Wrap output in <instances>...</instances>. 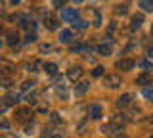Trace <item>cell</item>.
Instances as JSON below:
<instances>
[{
  "label": "cell",
  "instance_id": "6da1fadb",
  "mask_svg": "<svg viewBox=\"0 0 153 138\" xmlns=\"http://www.w3.org/2000/svg\"><path fill=\"white\" fill-rule=\"evenodd\" d=\"M102 131H103V134H107V136H117V134L123 132V125H117V123L111 121V123H107V125H103Z\"/></svg>",
  "mask_w": 153,
  "mask_h": 138
},
{
  "label": "cell",
  "instance_id": "7a4b0ae2",
  "mask_svg": "<svg viewBox=\"0 0 153 138\" xmlns=\"http://www.w3.org/2000/svg\"><path fill=\"white\" fill-rule=\"evenodd\" d=\"M132 102H134V96H132V94H123V96L117 100V107H119V109L130 107V106H132Z\"/></svg>",
  "mask_w": 153,
  "mask_h": 138
},
{
  "label": "cell",
  "instance_id": "3957f363",
  "mask_svg": "<svg viewBox=\"0 0 153 138\" xmlns=\"http://www.w3.org/2000/svg\"><path fill=\"white\" fill-rule=\"evenodd\" d=\"M103 84L109 88H119L121 87V77L119 75H107V77L103 79Z\"/></svg>",
  "mask_w": 153,
  "mask_h": 138
},
{
  "label": "cell",
  "instance_id": "277c9868",
  "mask_svg": "<svg viewBox=\"0 0 153 138\" xmlns=\"http://www.w3.org/2000/svg\"><path fill=\"white\" fill-rule=\"evenodd\" d=\"M76 16H79L76 8H67V10L61 12V17H63V21H76Z\"/></svg>",
  "mask_w": 153,
  "mask_h": 138
},
{
  "label": "cell",
  "instance_id": "5b68a950",
  "mask_svg": "<svg viewBox=\"0 0 153 138\" xmlns=\"http://www.w3.org/2000/svg\"><path fill=\"white\" fill-rule=\"evenodd\" d=\"M31 109H19V111L16 113V121L17 123H27V121H31Z\"/></svg>",
  "mask_w": 153,
  "mask_h": 138
},
{
  "label": "cell",
  "instance_id": "8992f818",
  "mask_svg": "<svg viewBox=\"0 0 153 138\" xmlns=\"http://www.w3.org/2000/svg\"><path fill=\"white\" fill-rule=\"evenodd\" d=\"M88 88H90V83H88V81H79V83H76V87H75V94H76V96H82V94L88 92Z\"/></svg>",
  "mask_w": 153,
  "mask_h": 138
},
{
  "label": "cell",
  "instance_id": "52a82bcc",
  "mask_svg": "<svg viewBox=\"0 0 153 138\" xmlns=\"http://www.w3.org/2000/svg\"><path fill=\"white\" fill-rule=\"evenodd\" d=\"M142 23H143V16H142V13H134L132 21H130V29L132 31H138L142 27Z\"/></svg>",
  "mask_w": 153,
  "mask_h": 138
},
{
  "label": "cell",
  "instance_id": "ba28073f",
  "mask_svg": "<svg viewBox=\"0 0 153 138\" xmlns=\"http://www.w3.org/2000/svg\"><path fill=\"white\" fill-rule=\"evenodd\" d=\"M117 67L123 69V71H130V69L134 67V60H128V58L119 60V61H117Z\"/></svg>",
  "mask_w": 153,
  "mask_h": 138
},
{
  "label": "cell",
  "instance_id": "9c48e42d",
  "mask_svg": "<svg viewBox=\"0 0 153 138\" xmlns=\"http://www.w3.org/2000/svg\"><path fill=\"white\" fill-rule=\"evenodd\" d=\"M67 77H69L71 81H79L80 77H82V69L80 67H71L69 73H67Z\"/></svg>",
  "mask_w": 153,
  "mask_h": 138
},
{
  "label": "cell",
  "instance_id": "30bf717a",
  "mask_svg": "<svg viewBox=\"0 0 153 138\" xmlns=\"http://www.w3.org/2000/svg\"><path fill=\"white\" fill-rule=\"evenodd\" d=\"M44 25H46L48 31H56V29H57V19H56V17H52V16H46Z\"/></svg>",
  "mask_w": 153,
  "mask_h": 138
},
{
  "label": "cell",
  "instance_id": "8fae6325",
  "mask_svg": "<svg viewBox=\"0 0 153 138\" xmlns=\"http://www.w3.org/2000/svg\"><path fill=\"white\" fill-rule=\"evenodd\" d=\"M71 40H73V33H71V31H61L59 33V42H63V44H69V42Z\"/></svg>",
  "mask_w": 153,
  "mask_h": 138
},
{
  "label": "cell",
  "instance_id": "7c38bea8",
  "mask_svg": "<svg viewBox=\"0 0 153 138\" xmlns=\"http://www.w3.org/2000/svg\"><path fill=\"white\" fill-rule=\"evenodd\" d=\"M6 39H8V44L13 46V44H17V42H19V35H17L16 31H8L6 33Z\"/></svg>",
  "mask_w": 153,
  "mask_h": 138
},
{
  "label": "cell",
  "instance_id": "4fadbf2b",
  "mask_svg": "<svg viewBox=\"0 0 153 138\" xmlns=\"http://www.w3.org/2000/svg\"><path fill=\"white\" fill-rule=\"evenodd\" d=\"M138 6L143 12H153V0H138Z\"/></svg>",
  "mask_w": 153,
  "mask_h": 138
},
{
  "label": "cell",
  "instance_id": "5bb4252c",
  "mask_svg": "<svg viewBox=\"0 0 153 138\" xmlns=\"http://www.w3.org/2000/svg\"><path fill=\"white\" fill-rule=\"evenodd\" d=\"M19 27H21V29H29V33H31V29H35V23L29 21L27 17H21V19H19Z\"/></svg>",
  "mask_w": 153,
  "mask_h": 138
},
{
  "label": "cell",
  "instance_id": "9a60e30c",
  "mask_svg": "<svg viewBox=\"0 0 153 138\" xmlns=\"http://www.w3.org/2000/svg\"><path fill=\"white\" fill-rule=\"evenodd\" d=\"M149 83H151L149 73H142V75H138V77H136V84H149Z\"/></svg>",
  "mask_w": 153,
  "mask_h": 138
},
{
  "label": "cell",
  "instance_id": "2e32d148",
  "mask_svg": "<svg viewBox=\"0 0 153 138\" xmlns=\"http://www.w3.org/2000/svg\"><path fill=\"white\" fill-rule=\"evenodd\" d=\"M90 117H92V119H100V117H102V107H100L98 104H94V106L90 107Z\"/></svg>",
  "mask_w": 153,
  "mask_h": 138
},
{
  "label": "cell",
  "instance_id": "e0dca14e",
  "mask_svg": "<svg viewBox=\"0 0 153 138\" xmlns=\"http://www.w3.org/2000/svg\"><path fill=\"white\" fill-rule=\"evenodd\" d=\"M138 67H142V69L147 73V71H151V69H153V63H151L149 60H140V61H138Z\"/></svg>",
  "mask_w": 153,
  "mask_h": 138
},
{
  "label": "cell",
  "instance_id": "ac0fdd59",
  "mask_svg": "<svg viewBox=\"0 0 153 138\" xmlns=\"http://www.w3.org/2000/svg\"><path fill=\"white\" fill-rule=\"evenodd\" d=\"M44 71L48 75H52V77H54V75H57V65L56 63H46L44 65Z\"/></svg>",
  "mask_w": 153,
  "mask_h": 138
},
{
  "label": "cell",
  "instance_id": "d6986e66",
  "mask_svg": "<svg viewBox=\"0 0 153 138\" xmlns=\"http://www.w3.org/2000/svg\"><path fill=\"white\" fill-rule=\"evenodd\" d=\"M138 115H140V109L134 107V109H130V111L126 113V121H136V117H138Z\"/></svg>",
  "mask_w": 153,
  "mask_h": 138
},
{
  "label": "cell",
  "instance_id": "ffe728a7",
  "mask_svg": "<svg viewBox=\"0 0 153 138\" xmlns=\"http://www.w3.org/2000/svg\"><path fill=\"white\" fill-rule=\"evenodd\" d=\"M98 52H100L102 56H111V46L102 44V46H98Z\"/></svg>",
  "mask_w": 153,
  "mask_h": 138
},
{
  "label": "cell",
  "instance_id": "44dd1931",
  "mask_svg": "<svg viewBox=\"0 0 153 138\" xmlns=\"http://www.w3.org/2000/svg\"><path fill=\"white\" fill-rule=\"evenodd\" d=\"M88 48H90L88 44H80V42L79 44H71V52H82V50H88Z\"/></svg>",
  "mask_w": 153,
  "mask_h": 138
},
{
  "label": "cell",
  "instance_id": "7402d4cb",
  "mask_svg": "<svg viewBox=\"0 0 153 138\" xmlns=\"http://www.w3.org/2000/svg\"><path fill=\"white\" fill-rule=\"evenodd\" d=\"M73 27H75V29H86V27H88V21L76 19V21H73Z\"/></svg>",
  "mask_w": 153,
  "mask_h": 138
},
{
  "label": "cell",
  "instance_id": "603a6c76",
  "mask_svg": "<svg viewBox=\"0 0 153 138\" xmlns=\"http://www.w3.org/2000/svg\"><path fill=\"white\" fill-rule=\"evenodd\" d=\"M143 98H147V100L153 102V87H146V88H143Z\"/></svg>",
  "mask_w": 153,
  "mask_h": 138
},
{
  "label": "cell",
  "instance_id": "cb8c5ba5",
  "mask_svg": "<svg viewBox=\"0 0 153 138\" xmlns=\"http://www.w3.org/2000/svg\"><path fill=\"white\" fill-rule=\"evenodd\" d=\"M124 121H126V115H121V113L113 117V123H117V125H123Z\"/></svg>",
  "mask_w": 153,
  "mask_h": 138
},
{
  "label": "cell",
  "instance_id": "d4e9b609",
  "mask_svg": "<svg viewBox=\"0 0 153 138\" xmlns=\"http://www.w3.org/2000/svg\"><path fill=\"white\" fill-rule=\"evenodd\" d=\"M102 75H103V67H102V65H98V67L92 71V77H102Z\"/></svg>",
  "mask_w": 153,
  "mask_h": 138
},
{
  "label": "cell",
  "instance_id": "484cf974",
  "mask_svg": "<svg viewBox=\"0 0 153 138\" xmlns=\"http://www.w3.org/2000/svg\"><path fill=\"white\" fill-rule=\"evenodd\" d=\"M126 12H128V10H126V6H117V10H115V13H117V16H121V13L124 16Z\"/></svg>",
  "mask_w": 153,
  "mask_h": 138
},
{
  "label": "cell",
  "instance_id": "4316f807",
  "mask_svg": "<svg viewBox=\"0 0 153 138\" xmlns=\"http://www.w3.org/2000/svg\"><path fill=\"white\" fill-rule=\"evenodd\" d=\"M36 40V35H35V33H29V35L25 37V42H35Z\"/></svg>",
  "mask_w": 153,
  "mask_h": 138
},
{
  "label": "cell",
  "instance_id": "83f0119b",
  "mask_svg": "<svg viewBox=\"0 0 153 138\" xmlns=\"http://www.w3.org/2000/svg\"><path fill=\"white\" fill-rule=\"evenodd\" d=\"M52 2H54V6H56V8H61V6H65L67 0H52Z\"/></svg>",
  "mask_w": 153,
  "mask_h": 138
},
{
  "label": "cell",
  "instance_id": "f1b7e54d",
  "mask_svg": "<svg viewBox=\"0 0 153 138\" xmlns=\"http://www.w3.org/2000/svg\"><path fill=\"white\" fill-rule=\"evenodd\" d=\"M52 121H54V123H61V117H59V113H52Z\"/></svg>",
  "mask_w": 153,
  "mask_h": 138
},
{
  "label": "cell",
  "instance_id": "f546056e",
  "mask_svg": "<svg viewBox=\"0 0 153 138\" xmlns=\"http://www.w3.org/2000/svg\"><path fill=\"white\" fill-rule=\"evenodd\" d=\"M33 84H35V83H29V81H27V83H23V90H29V88H33Z\"/></svg>",
  "mask_w": 153,
  "mask_h": 138
},
{
  "label": "cell",
  "instance_id": "4dcf8cb0",
  "mask_svg": "<svg viewBox=\"0 0 153 138\" xmlns=\"http://www.w3.org/2000/svg\"><path fill=\"white\" fill-rule=\"evenodd\" d=\"M147 56H149V58L153 60V44L149 46V48H147Z\"/></svg>",
  "mask_w": 153,
  "mask_h": 138
},
{
  "label": "cell",
  "instance_id": "1f68e13d",
  "mask_svg": "<svg viewBox=\"0 0 153 138\" xmlns=\"http://www.w3.org/2000/svg\"><path fill=\"white\" fill-rule=\"evenodd\" d=\"M50 48H52L50 44H42V46H40V50H42V52H44V50H50Z\"/></svg>",
  "mask_w": 153,
  "mask_h": 138
},
{
  "label": "cell",
  "instance_id": "d6a6232c",
  "mask_svg": "<svg viewBox=\"0 0 153 138\" xmlns=\"http://www.w3.org/2000/svg\"><path fill=\"white\" fill-rule=\"evenodd\" d=\"M147 123H149V125H151V127H153V115H151V117H149V119H147Z\"/></svg>",
  "mask_w": 153,
  "mask_h": 138
},
{
  "label": "cell",
  "instance_id": "836d02e7",
  "mask_svg": "<svg viewBox=\"0 0 153 138\" xmlns=\"http://www.w3.org/2000/svg\"><path fill=\"white\" fill-rule=\"evenodd\" d=\"M48 138H63V136H59V134H54V136H48Z\"/></svg>",
  "mask_w": 153,
  "mask_h": 138
},
{
  "label": "cell",
  "instance_id": "e575fe53",
  "mask_svg": "<svg viewBox=\"0 0 153 138\" xmlns=\"http://www.w3.org/2000/svg\"><path fill=\"white\" fill-rule=\"evenodd\" d=\"M10 2H12V4H17V2H21V0H10Z\"/></svg>",
  "mask_w": 153,
  "mask_h": 138
},
{
  "label": "cell",
  "instance_id": "d590c367",
  "mask_svg": "<svg viewBox=\"0 0 153 138\" xmlns=\"http://www.w3.org/2000/svg\"><path fill=\"white\" fill-rule=\"evenodd\" d=\"M73 2H75V4H80V2H84V0H73Z\"/></svg>",
  "mask_w": 153,
  "mask_h": 138
},
{
  "label": "cell",
  "instance_id": "8d00e7d4",
  "mask_svg": "<svg viewBox=\"0 0 153 138\" xmlns=\"http://www.w3.org/2000/svg\"><path fill=\"white\" fill-rule=\"evenodd\" d=\"M151 37H153V25H151Z\"/></svg>",
  "mask_w": 153,
  "mask_h": 138
},
{
  "label": "cell",
  "instance_id": "74e56055",
  "mask_svg": "<svg viewBox=\"0 0 153 138\" xmlns=\"http://www.w3.org/2000/svg\"><path fill=\"white\" fill-rule=\"evenodd\" d=\"M119 138H126V136H119Z\"/></svg>",
  "mask_w": 153,
  "mask_h": 138
},
{
  "label": "cell",
  "instance_id": "f35d334b",
  "mask_svg": "<svg viewBox=\"0 0 153 138\" xmlns=\"http://www.w3.org/2000/svg\"><path fill=\"white\" fill-rule=\"evenodd\" d=\"M149 138H153V134H151V136H149Z\"/></svg>",
  "mask_w": 153,
  "mask_h": 138
}]
</instances>
